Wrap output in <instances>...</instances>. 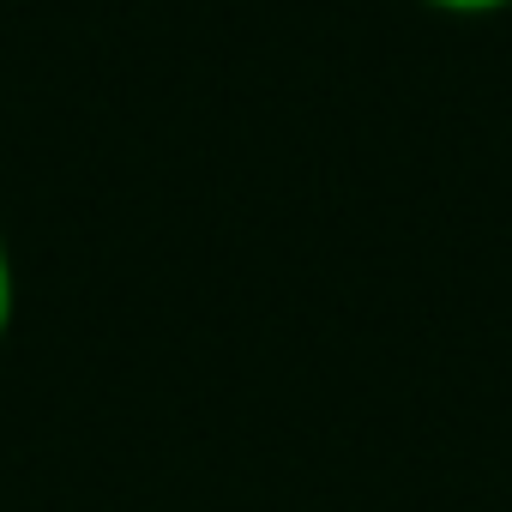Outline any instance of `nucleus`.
I'll return each instance as SVG.
<instances>
[{
    "instance_id": "nucleus-1",
    "label": "nucleus",
    "mask_w": 512,
    "mask_h": 512,
    "mask_svg": "<svg viewBox=\"0 0 512 512\" xmlns=\"http://www.w3.org/2000/svg\"><path fill=\"white\" fill-rule=\"evenodd\" d=\"M13 326V260H7V241H0V338Z\"/></svg>"
},
{
    "instance_id": "nucleus-2",
    "label": "nucleus",
    "mask_w": 512,
    "mask_h": 512,
    "mask_svg": "<svg viewBox=\"0 0 512 512\" xmlns=\"http://www.w3.org/2000/svg\"><path fill=\"white\" fill-rule=\"evenodd\" d=\"M440 13H494V7H512V0H428Z\"/></svg>"
}]
</instances>
